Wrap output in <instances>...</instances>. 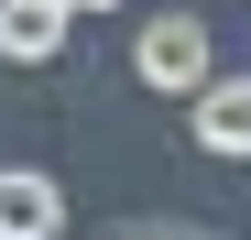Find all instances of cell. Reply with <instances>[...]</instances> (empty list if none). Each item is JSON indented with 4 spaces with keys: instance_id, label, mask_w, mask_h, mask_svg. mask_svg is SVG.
Masks as SVG:
<instances>
[{
    "instance_id": "cell-2",
    "label": "cell",
    "mask_w": 251,
    "mask_h": 240,
    "mask_svg": "<svg viewBox=\"0 0 251 240\" xmlns=\"http://www.w3.org/2000/svg\"><path fill=\"white\" fill-rule=\"evenodd\" d=\"M186 131H197V153H219V164H251V76L207 66L186 88Z\"/></svg>"
},
{
    "instance_id": "cell-1",
    "label": "cell",
    "mask_w": 251,
    "mask_h": 240,
    "mask_svg": "<svg viewBox=\"0 0 251 240\" xmlns=\"http://www.w3.org/2000/svg\"><path fill=\"white\" fill-rule=\"evenodd\" d=\"M207 66H219V33H207L197 11H153V22L131 33V76H142V88H164V98H186Z\"/></svg>"
},
{
    "instance_id": "cell-3",
    "label": "cell",
    "mask_w": 251,
    "mask_h": 240,
    "mask_svg": "<svg viewBox=\"0 0 251 240\" xmlns=\"http://www.w3.org/2000/svg\"><path fill=\"white\" fill-rule=\"evenodd\" d=\"M66 229V186L44 164H0V240H55Z\"/></svg>"
},
{
    "instance_id": "cell-6",
    "label": "cell",
    "mask_w": 251,
    "mask_h": 240,
    "mask_svg": "<svg viewBox=\"0 0 251 240\" xmlns=\"http://www.w3.org/2000/svg\"><path fill=\"white\" fill-rule=\"evenodd\" d=\"M142 240H207V229H142Z\"/></svg>"
},
{
    "instance_id": "cell-5",
    "label": "cell",
    "mask_w": 251,
    "mask_h": 240,
    "mask_svg": "<svg viewBox=\"0 0 251 240\" xmlns=\"http://www.w3.org/2000/svg\"><path fill=\"white\" fill-rule=\"evenodd\" d=\"M66 11H76V22H88V11H120V0H66Z\"/></svg>"
},
{
    "instance_id": "cell-4",
    "label": "cell",
    "mask_w": 251,
    "mask_h": 240,
    "mask_svg": "<svg viewBox=\"0 0 251 240\" xmlns=\"http://www.w3.org/2000/svg\"><path fill=\"white\" fill-rule=\"evenodd\" d=\"M66 33H76L66 0H0V66H55Z\"/></svg>"
},
{
    "instance_id": "cell-7",
    "label": "cell",
    "mask_w": 251,
    "mask_h": 240,
    "mask_svg": "<svg viewBox=\"0 0 251 240\" xmlns=\"http://www.w3.org/2000/svg\"><path fill=\"white\" fill-rule=\"evenodd\" d=\"M55 240H66V229H55Z\"/></svg>"
}]
</instances>
